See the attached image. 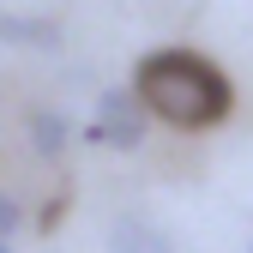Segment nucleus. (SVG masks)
Here are the masks:
<instances>
[{
    "label": "nucleus",
    "instance_id": "7ed1b4c3",
    "mask_svg": "<svg viewBox=\"0 0 253 253\" xmlns=\"http://www.w3.org/2000/svg\"><path fill=\"white\" fill-rule=\"evenodd\" d=\"M109 253H175V241L157 229L151 217L126 211V217H115V223H109Z\"/></svg>",
    "mask_w": 253,
    "mask_h": 253
},
{
    "label": "nucleus",
    "instance_id": "f257e3e1",
    "mask_svg": "<svg viewBox=\"0 0 253 253\" xmlns=\"http://www.w3.org/2000/svg\"><path fill=\"white\" fill-rule=\"evenodd\" d=\"M133 90H139L145 115H157L163 126H181V133L223 126L235 109V84L199 48H151L133 67Z\"/></svg>",
    "mask_w": 253,
    "mask_h": 253
},
{
    "label": "nucleus",
    "instance_id": "423d86ee",
    "mask_svg": "<svg viewBox=\"0 0 253 253\" xmlns=\"http://www.w3.org/2000/svg\"><path fill=\"white\" fill-rule=\"evenodd\" d=\"M12 229H18V205L0 193V235H12Z\"/></svg>",
    "mask_w": 253,
    "mask_h": 253
},
{
    "label": "nucleus",
    "instance_id": "6e6552de",
    "mask_svg": "<svg viewBox=\"0 0 253 253\" xmlns=\"http://www.w3.org/2000/svg\"><path fill=\"white\" fill-rule=\"evenodd\" d=\"M247 253H253V247H247Z\"/></svg>",
    "mask_w": 253,
    "mask_h": 253
},
{
    "label": "nucleus",
    "instance_id": "0eeeda50",
    "mask_svg": "<svg viewBox=\"0 0 253 253\" xmlns=\"http://www.w3.org/2000/svg\"><path fill=\"white\" fill-rule=\"evenodd\" d=\"M0 253H12V247H6V235H0Z\"/></svg>",
    "mask_w": 253,
    "mask_h": 253
},
{
    "label": "nucleus",
    "instance_id": "f03ea898",
    "mask_svg": "<svg viewBox=\"0 0 253 253\" xmlns=\"http://www.w3.org/2000/svg\"><path fill=\"white\" fill-rule=\"evenodd\" d=\"M145 103H139V90H126V84H109L103 97H97V115H90L84 126V139L90 145H103V151H139L145 145Z\"/></svg>",
    "mask_w": 253,
    "mask_h": 253
},
{
    "label": "nucleus",
    "instance_id": "39448f33",
    "mask_svg": "<svg viewBox=\"0 0 253 253\" xmlns=\"http://www.w3.org/2000/svg\"><path fill=\"white\" fill-rule=\"evenodd\" d=\"M30 151H37V157H48V163H54V157H67V145H73V121L67 115H60V109H30Z\"/></svg>",
    "mask_w": 253,
    "mask_h": 253
},
{
    "label": "nucleus",
    "instance_id": "20e7f679",
    "mask_svg": "<svg viewBox=\"0 0 253 253\" xmlns=\"http://www.w3.org/2000/svg\"><path fill=\"white\" fill-rule=\"evenodd\" d=\"M0 42H6V48H37V54H54V48H60V24H54V18L0 12Z\"/></svg>",
    "mask_w": 253,
    "mask_h": 253
}]
</instances>
